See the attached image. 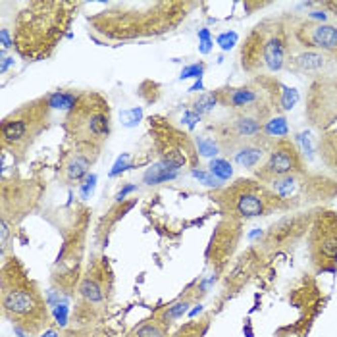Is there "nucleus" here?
<instances>
[{
    "mask_svg": "<svg viewBox=\"0 0 337 337\" xmlns=\"http://www.w3.org/2000/svg\"><path fill=\"white\" fill-rule=\"evenodd\" d=\"M2 312L14 326L27 333H37L49 322L41 291L16 260L8 262L2 272Z\"/></svg>",
    "mask_w": 337,
    "mask_h": 337,
    "instance_id": "1",
    "label": "nucleus"
},
{
    "mask_svg": "<svg viewBox=\"0 0 337 337\" xmlns=\"http://www.w3.org/2000/svg\"><path fill=\"white\" fill-rule=\"evenodd\" d=\"M291 41L285 20H264L247 35L241 46V68L251 75L285 70Z\"/></svg>",
    "mask_w": 337,
    "mask_h": 337,
    "instance_id": "2",
    "label": "nucleus"
},
{
    "mask_svg": "<svg viewBox=\"0 0 337 337\" xmlns=\"http://www.w3.org/2000/svg\"><path fill=\"white\" fill-rule=\"evenodd\" d=\"M66 131L73 145L103 147L112 133L108 101L99 92H81L66 116Z\"/></svg>",
    "mask_w": 337,
    "mask_h": 337,
    "instance_id": "3",
    "label": "nucleus"
},
{
    "mask_svg": "<svg viewBox=\"0 0 337 337\" xmlns=\"http://www.w3.org/2000/svg\"><path fill=\"white\" fill-rule=\"evenodd\" d=\"M51 104L49 97L35 99L27 104H21L10 112L0 125L2 149L12 156H23L31 145L39 139L49 123H51Z\"/></svg>",
    "mask_w": 337,
    "mask_h": 337,
    "instance_id": "4",
    "label": "nucleus"
},
{
    "mask_svg": "<svg viewBox=\"0 0 337 337\" xmlns=\"http://www.w3.org/2000/svg\"><path fill=\"white\" fill-rule=\"evenodd\" d=\"M216 199L225 214L235 220H253L272 214L274 210L287 208L270 185L253 179H237L229 187L220 189Z\"/></svg>",
    "mask_w": 337,
    "mask_h": 337,
    "instance_id": "5",
    "label": "nucleus"
},
{
    "mask_svg": "<svg viewBox=\"0 0 337 337\" xmlns=\"http://www.w3.org/2000/svg\"><path fill=\"white\" fill-rule=\"evenodd\" d=\"M270 118H272L270 114L262 112H231L227 120L212 125V131L216 141L220 143L222 153L229 154V151L239 143L260 137Z\"/></svg>",
    "mask_w": 337,
    "mask_h": 337,
    "instance_id": "6",
    "label": "nucleus"
},
{
    "mask_svg": "<svg viewBox=\"0 0 337 337\" xmlns=\"http://www.w3.org/2000/svg\"><path fill=\"white\" fill-rule=\"evenodd\" d=\"M310 258L318 272L333 270L337 264V214L320 212L310 229Z\"/></svg>",
    "mask_w": 337,
    "mask_h": 337,
    "instance_id": "7",
    "label": "nucleus"
},
{
    "mask_svg": "<svg viewBox=\"0 0 337 337\" xmlns=\"http://www.w3.org/2000/svg\"><path fill=\"white\" fill-rule=\"evenodd\" d=\"M289 41L295 49L318 51L329 54L337 60V23H320L312 20H293L287 25Z\"/></svg>",
    "mask_w": 337,
    "mask_h": 337,
    "instance_id": "8",
    "label": "nucleus"
},
{
    "mask_svg": "<svg viewBox=\"0 0 337 337\" xmlns=\"http://www.w3.org/2000/svg\"><path fill=\"white\" fill-rule=\"evenodd\" d=\"M156 147L160 153V162L170 170L179 172L181 168L197 170L199 151L189 141V135L181 133L172 125H160L156 129Z\"/></svg>",
    "mask_w": 337,
    "mask_h": 337,
    "instance_id": "9",
    "label": "nucleus"
},
{
    "mask_svg": "<svg viewBox=\"0 0 337 337\" xmlns=\"http://www.w3.org/2000/svg\"><path fill=\"white\" fill-rule=\"evenodd\" d=\"M303 170H305V162L299 147L289 139H277L264 164L255 170V175L260 183L272 185L276 179L303 172Z\"/></svg>",
    "mask_w": 337,
    "mask_h": 337,
    "instance_id": "10",
    "label": "nucleus"
},
{
    "mask_svg": "<svg viewBox=\"0 0 337 337\" xmlns=\"http://www.w3.org/2000/svg\"><path fill=\"white\" fill-rule=\"evenodd\" d=\"M308 120L320 131H327L337 120V73L312 83L307 106Z\"/></svg>",
    "mask_w": 337,
    "mask_h": 337,
    "instance_id": "11",
    "label": "nucleus"
},
{
    "mask_svg": "<svg viewBox=\"0 0 337 337\" xmlns=\"http://www.w3.org/2000/svg\"><path fill=\"white\" fill-rule=\"evenodd\" d=\"M270 187L285 203V206H291L303 203V201H310V199H320L324 195V189L331 187V181L318 177V175H310L303 170V172L276 179Z\"/></svg>",
    "mask_w": 337,
    "mask_h": 337,
    "instance_id": "12",
    "label": "nucleus"
},
{
    "mask_svg": "<svg viewBox=\"0 0 337 337\" xmlns=\"http://www.w3.org/2000/svg\"><path fill=\"white\" fill-rule=\"evenodd\" d=\"M101 154V147L92 145H73L70 151L62 156L58 174L66 185H81L91 172L92 164Z\"/></svg>",
    "mask_w": 337,
    "mask_h": 337,
    "instance_id": "13",
    "label": "nucleus"
},
{
    "mask_svg": "<svg viewBox=\"0 0 337 337\" xmlns=\"http://www.w3.org/2000/svg\"><path fill=\"white\" fill-rule=\"evenodd\" d=\"M333 66H337V60L329 54L291 46V52L287 56L285 70L299 73V75H312V77L320 79V77L333 75V72H331Z\"/></svg>",
    "mask_w": 337,
    "mask_h": 337,
    "instance_id": "14",
    "label": "nucleus"
},
{
    "mask_svg": "<svg viewBox=\"0 0 337 337\" xmlns=\"http://www.w3.org/2000/svg\"><path fill=\"white\" fill-rule=\"evenodd\" d=\"M274 139L266 137L264 133L260 137H255L251 141H245V143H239L237 147H233L229 151V156L233 158V162L241 168H247V170H256L258 166H262L264 160L268 158V154L274 147Z\"/></svg>",
    "mask_w": 337,
    "mask_h": 337,
    "instance_id": "15",
    "label": "nucleus"
},
{
    "mask_svg": "<svg viewBox=\"0 0 337 337\" xmlns=\"http://www.w3.org/2000/svg\"><path fill=\"white\" fill-rule=\"evenodd\" d=\"M318 154L327 170L337 175V127L322 131L318 139Z\"/></svg>",
    "mask_w": 337,
    "mask_h": 337,
    "instance_id": "16",
    "label": "nucleus"
},
{
    "mask_svg": "<svg viewBox=\"0 0 337 337\" xmlns=\"http://www.w3.org/2000/svg\"><path fill=\"white\" fill-rule=\"evenodd\" d=\"M79 295L89 305H101L104 301V287L94 276H85L79 283Z\"/></svg>",
    "mask_w": 337,
    "mask_h": 337,
    "instance_id": "17",
    "label": "nucleus"
},
{
    "mask_svg": "<svg viewBox=\"0 0 337 337\" xmlns=\"http://www.w3.org/2000/svg\"><path fill=\"white\" fill-rule=\"evenodd\" d=\"M166 333H168V326L158 316H154L133 327L127 337H166Z\"/></svg>",
    "mask_w": 337,
    "mask_h": 337,
    "instance_id": "18",
    "label": "nucleus"
},
{
    "mask_svg": "<svg viewBox=\"0 0 337 337\" xmlns=\"http://www.w3.org/2000/svg\"><path fill=\"white\" fill-rule=\"evenodd\" d=\"M179 175V172H174V170H170L168 166H164L162 162L154 164L151 166L143 175V181L147 185H160V183H166V181H172Z\"/></svg>",
    "mask_w": 337,
    "mask_h": 337,
    "instance_id": "19",
    "label": "nucleus"
},
{
    "mask_svg": "<svg viewBox=\"0 0 337 337\" xmlns=\"http://www.w3.org/2000/svg\"><path fill=\"white\" fill-rule=\"evenodd\" d=\"M299 103V91L293 89V87H287L279 81L277 85V92H276V110L279 112H287L291 108H295V104Z\"/></svg>",
    "mask_w": 337,
    "mask_h": 337,
    "instance_id": "20",
    "label": "nucleus"
},
{
    "mask_svg": "<svg viewBox=\"0 0 337 337\" xmlns=\"http://www.w3.org/2000/svg\"><path fill=\"white\" fill-rule=\"evenodd\" d=\"M264 135L266 137H270V139H285L287 135H289V125H287V120L281 116V114H276V116H272L264 125Z\"/></svg>",
    "mask_w": 337,
    "mask_h": 337,
    "instance_id": "21",
    "label": "nucleus"
},
{
    "mask_svg": "<svg viewBox=\"0 0 337 337\" xmlns=\"http://www.w3.org/2000/svg\"><path fill=\"white\" fill-rule=\"evenodd\" d=\"M189 305H191L189 299H181V301H177V303H174V305H170L168 308L160 310L156 316L160 318L164 324L170 327V324H172L174 320H179V318H183V314L189 312Z\"/></svg>",
    "mask_w": 337,
    "mask_h": 337,
    "instance_id": "22",
    "label": "nucleus"
},
{
    "mask_svg": "<svg viewBox=\"0 0 337 337\" xmlns=\"http://www.w3.org/2000/svg\"><path fill=\"white\" fill-rule=\"evenodd\" d=\"M77 99H79V94L77 92H72V91H56L49 94V104H51V108H56V110H72L75 103H77Z\"/></svg>",
    "mask_w": 337,
    "mask_h": 337,
    "instance_id": "23",
    "label": "nucleus"
},
{
    "mask_svg": "<svg viewBox=\"0 0 337 337\" xmlns=\"http://www.w3.org/2000/svg\"><path fill=\"white\" fill-rule=\"evenodd\" d=\"M216 104H218L216 92H206V94H199V99L191 103V110L199 116H205V114H210L214 110Z\"/></svg>",
    "mask_w": 337,
    "mask_h": 337,
    "instance_id": "24",
    "label": "nucleus"
},
{
    "mask_svg": "<svg viewBox=\"0 0 337 337\" xmlns=\"http://www.w3.org/2000/svg\"><path fill=\"white\" fill-rule=\"evenodd\" d=\"M197 151L201 153V156H208V158H214V156L222 153L220 143L216 141V137H208V135L197 137Z\"/></svg>",
    "mask_w": 337,
    "mask_h": 337,
    "instance_id": "25",
    "label": "nucleus"
},
{
    "mask_svg": "<svg viewBox=\"0 0 337 337\" xmlns=\"http://www.w3.org/2000/svg\"><path fill=\"white\" fill-rule=\"evenodd\" d=\"M210 174L214 175L218 181H227L231 175H233V168H231V162H227L224 158H212V162L208 166Z\"/></svg>",
    "mask_w": 337,
    "mask_h": 337,
    "instance_id": "26",
    "label": "nucleus"
},
{
    "mask_svg": "<svg viewBox=\"0 0 337 337\" xmlns=\"http://www.w3.org/2000/svg\"><path fill=\"white\" fill-rule=\"evenodd\" d=\"M237 41H239V37H237V33H235V31H225V33H220V35H218V39H216V42L220 44V49H222V51H231L235 44H237Z\"/></svg>",
    "mask_w": 337,
    "mask_h": 337,
    "instance_id": "27",
    "label": "nucleus"
},
{
    "mask_svg": "<svg viewBox=\"0 0 337 337\" xmlns=\"http://www.w3.org/2000/svg\"><path fill=\"white\" fill-rule=\"evenodd\" d=\"M191 175H193L195 179H199L201 183H205L206 187H220V183H222L208 170H191Z\"/></svg>",
    "mask_w": 337,
    "mask_h": 337,
    "instance_id": "28",
    "label": "nucleus"
},
{
    "mask_svg": "<svg viewBox=\"0 0 337 337\" xmlns=\"http://www.w3.org/2000/svg\"><path fill=\"white\" fill-rule=\"evenodd\" d=\"M203 73H205V66L203 64H191V66L183 68L179 79H203Z\"/></svg>",
    "mask_w": 337,
    "mask_h": 337,
    "instance_id": "29",
    "label": "nucleus"
},
{
    "mask_svg": "<svg viewBox=\"0 0 337 337\" xmlns=\"http://www.w3.org/2000/svg\"><path fill=\"white\" fill-rule=\"evenodd\" d=\"M129 168H131V166H129V154H122V156L116 160L114 168L110 170V177H116V175H120L122 172L129 170Z\"/></svg>",
    "mask_w": 337,
    "mask_h": 337,
    "instance_id": "30",
    "label": "nucleus"
},
{
    "mask_svg": "<svg viewBox=\"0 0 337 337\" xmlns=\"http://www.w3.org/2000/svg\"><path fill=\"white\" fill-rule=\"evenodd\" d=\"M141 116H143L141 108H131V110H125V112H122V120L127 127H131V125H135V123H139Z\"/></svg>",
    "mask_w": 337,
    "mask_h": 337,
    "instance_id": "31",
    "label": "nucleus"
},
{
    "mask_svg": "<svg viewBox=\"0 0 337 337\" xmlns=\"http://www.w3.org/2000/svg\"><path fill=\"white\" fill-rule=\"evenodd\" d=\"M203 327H199L197 324H187L185 327H181L174 337H203Z\"/></svg>",
    "mask_w": 337,
    "mask_h": 337,
    "instance_id": "32",
    "label": "nucleus"
},
{
    "mask_svg": "<svg viewBox=\"0 0 337 337\" xmlns=\"http://www.w3.org/2000/svg\"><path fill=\"white\" fill-rule=\"evenodd\" d=\"M199 41H201V46H199V51L203 52V54H208L210 49H212V39H210V31L208 29H201L199 31Z\"/></svg>",
    "mask_w": 337,
    "mask_h": 337,
    "instance_id": "33",
    "label": "nucleus"
},
{
    "mask_svg": "<svg viewBox=\"0 0 337 337\" xmlns=\"http://www.w3.org/2000/svg\"><path fill=\"white\" fill-rule=\"evenodd\" d=\"M94 183H97V175H89L81 185H79V189H81V197L83 199H89L94 191Z\"/></svg>",
    "mask_w": 337,
    "mask_h": 337,
    "instance_id": "34",
    "label": "nucleus"
},
{
    "mask_svg": "<svg viewBox=\"0 0 337 337\" xmlns=\"http://www.w3.org/2000/svg\"><path fill=\"white\" fill-rule=\"evenodd\" d=\"M197 122H201V116L197 112H193V110H187V112L183 114V123L189 127V129H193L195 125H197Z\"/></svg>",
    "mask_w": 337,
    "mask_h": 337,
    "instance_id": "35",
    "label": "nucleus"
},
{
    "mask_svg": "<svg viewBox=\"0 0 337 337\" xmlns=\"http://www.w3.org/2000/svg\"><path fill=\"white\" fill-rule=\"evenodd\" d=\"M299 143L303 145V149H305V154H307L308 158H312V145H310V137H308V133H301L299 135Z\"/></svg>",
    "mask_w": 337,
    "mask_h": 337,
    "instance_id": "36",
    "label": "nucleus"
},
{
    "mask_svg": "<svg viewBox=\"0 0 337 337\" xmlns=\"http://www.w3.org/2000/svg\"><path fill=\"white\" fill-rule=\"evenodd\" d=\"M135 189H137V185H125V187H123L122 191H120V193L116 195V201H123V199H125V195L133 193Z\"/></svg>",
    "mask_w": 337,
    "mask_h": 337,
    "instance_id": "37",
    "label": "nucleus"
},
{
    "mask_svg": "<svg viewBox=\"0 0 337 337\" xmlns=\"http://www.w3.org/2000/svg\"><path fill=\"white\" fill-rule=\"evenodd\" d=\"M12 44H14V42L10 41V33L4 27V29H2V49H10Z\"/></svg>",
    "mask_w": 337,
    "mask_h": 337,
    "instance_id": "38",
    "label": "nucleus"
},
{
    "mask_svg": "<svg viewBox=\"0 0 337 337\" xmlns=\"http://www.w3.org/2000/svg\"><path fill=\"white\" fill-rule=\"evenodd\" d=\"M10 64H14V58H2V73L8 70Z\"/></svg>",
    "mask_w": 337,
    "mask_h": 337,
    "instance_id": "39",
    "label": "nucleus"
},
{
    "mask_svg": "<svg viewBox=\"0 0 337 337\" xmlns=\"http://www.w3.org/2000/svg\"><path fill=\"white\" fill-rule=\"evenodd\" d=\"M191 92H197V91H203V79H197V83H195L193 87L189 89Z\"/></svg>",
    "mask_w": 337,
    "mask_h": 337,
    "instance_id": "40",
    "label": "nucleus"
},
{
    "mask_svg": "<svg viewBox=\"0 0 337 337\" xmlns=\"http://www.w3.org/2000/svg\"><path fill=\"white\" fill-rule=\"evenodd\" d=\"M199 312H203V307H201V305H199V307H197V308H193V310H191V312H189V316L193 318V316H197V314H199Z\"/></svg>",
    "mask_w": 337,
    "mask_h": 337,
    "instance_id": "41",
    "label": "nucleus"
},
{
    "mask_svg": "<svg viewBox=\"0 0 337 337\" xmlns=\"http://www.w3.org/2000/svg\"><path fill=\"white\" fill-rule=\"evenodd\" d=\"M41 337H58V333H56L54 329H49V331H44Z\"/></svg>",
    "mask_w": 337,
    "mask_h": 337,
    "instance_id": "42",
    "label": "nucleus"
}]
</instances>
